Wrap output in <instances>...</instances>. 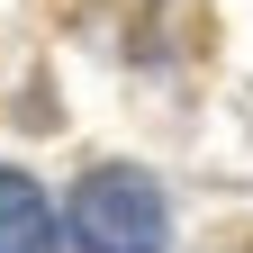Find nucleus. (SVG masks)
Listing matches in <instances>:
<instances>
[{
	"label": "nucleus",
	"mask_w": 253,
	"mask_h": 253,
	"mask_svg": "<svg viewBox=\"0 0 253 253\" xmlns=\"http://www.w3.org/2000/svg\"><path fill=\"white\" fill-rule=\"evenodd\" d=\"M63 226H54V208L37 199V181H18V172H0V253H54Z\"/></svg>",
	"instance_id": "2"
},
{
	"label": "nucleus",
	"mask_w": 253,
	"mask_h": 253,
	"mask_svg": "<svg viewBox=\"0 0 253 253\" xmlns=\"http://www.w3.org/2000/svg\"><path fill=\"white\" fill-rule=\"evenodd\" d=\"M73 244L82 253H163V190L145 172H90L73 190Z\"/></svg>",
	"instance_id": "1"
}]
</instances>
